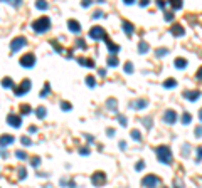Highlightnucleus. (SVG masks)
Returning <instances> with one entry per match:
<instances>
[{
    "label": "nucleus",
    "mask_w": 202,
    "mask_h": 188,
    "mask_svg": "<svg viewBox=\"0 0 202 188\" xmlns=\"http://www.w3.org/2000/svg\"><path fill=\"white\" fill-rule=\"evenodd\" d=\"M175 121H177V112H175V111H172V109L165 111V114H163V123H167V124H174Z\"/></svg>",
    "instance_id": "nucleus-9"
},
{
    "label": "nucleus",
    "mask_w": 202,
    "mask_h": 188,
    "mask_svg": "<svg viewBox=\"0 0 202 188\" xmlns=\"http://www.w3.org/2000/svg\"><path fill=\"white\" fill-rule=\"evenodd\" d=\"M197 163H200V148H197Z\"/></svg>",
    "instance_id": "nucleus-47"
},
{
    "label": "nucleus",
    "mask_w": 202,
    "mask_h": 188,
    "mask_svg": "<svg viewBox=\"0 0 202 188\" xmlns=\"http://www.w3.org/2000/svg\"><path fill=\"white\" fill-rule=\"evenodd\" d=\"M86 84H88L89 87H94V86H96V81H94V77H93V76H88V77H86Z\"/></svg>",
    "instance_id": "nucleus-27"
},
{
    "label": "nucleus",
    "mask_w": 202,
    "mask_h": 188,
    "mask_svg": "<svg viewBox=\"0 0 202 188\" xmlns=\"http://www.w3.org/2000/svg\"><path fill=\"white\" fill-rule=\"evenodd\" d=\"M78 62L83 64V66H88V67H93V66H94V62L91 59H78Z\"/></svg>",
    "instance_id": "nucleus-22"
},
{
    "label": "nucleus",
    "mask_w": 202,
    "mask_h": 188,
    "mask_svg": "<svg viewBox=\"0 0 202 188\" xmlns=\"http://www.w3.org/2000/svg\"><path fill=\"white\" fill-rule=\"evenodd\" d=\"M106 106L110 108V111H115V109H116V101H115V99H108Z\"/></svg>",
    "instance_id": "nucleus-25"
},
{
    "label": "nucleus",
    "mask_w": 202,
    "mask_h": 188,
    "mask_svg": "<svg viewBox=\"0 0 202 188\" xmlns=\"http://www.w3.org/2000/svg\"><path fill=\"white\" fill-rule=\"evenodd\" d=\"M131 138H133L135 141H140V140H142V136H140V131H138V129H133V131H131Z\"/></svg>",
    "instance_id": "nucleus-28"
},
{
    "label": "nucleus",
    "mask_w": 202,
    "mask_h": 188,
    "mask_svg": "<svg viewBox=\"0 0 202 188\" xmlns=\"http://www.w3.org/2000/svg\"><path fill=\"white\" fill-rule=\"evenodd\" d=\"M143 168H145V163H143V161H138V165L135 166V170H137V171H140V170H143Z\"/></svg>",
    "instance_id": "nucleus-40"
},
{
    "label": "nucleus",
    "mask_w": 202,
    "mask_h": 188,
    "mask_svg": "<svg viewBox=\"0 0 202 188\" xmlns=\"http://www.w3.org/2000/svg\"><path fill=\"white\" fill-rule=\"evenodd\" d=\"M35 116H37V118H40V119H42L44 116H46V108H42V106H40V108H37V109H35Z\"/></svg>",
    "instance_id": "nucleus-20"
},
{
    "label": "nucleus",
    "mask_w": 202,
    "mask_h": 188,
    "mask_svg": "<svg viewBox=\"0 0 202 188\" xmlns=\"http://www.w3.org/2000/svg\"><path fill=\"white\" fill-rule=\"evenodd\" d=\"M190 119H192V116L189 114V112H184V114H182V123L184 124H189V123H190Z\"/></svg>",
    "instance_id": "nucleus-26"
},
{
    "label": "nucleus",
    "mask_w": 202,
    "mask_h": 188,
    "mask_svg": "<svg viewBox=\"0 0 202 188\" xmlns=\"http://www.w3.org/2000/svg\"><path fill=\"white\" fill-rule=\"evenodd\" d=\"M143 123H145V126H147V128H152V123H150V118H145V119H143Z\"/></svg>",
    "instance_id": "nucleus-43"
},
{
    "label": "nucleus",
    "mask_w": 202,
    "mask_h": 188,
    "mask_svg": "<svg viewBox=\"0 0 202 188\" xmlns=\"http://www.w3.org/2000/svg\"><path fill=\"white\" fill-rule=\"evenodd\" d=\"M29 89H31V81H29V79H24V81L20 82V86L15 87V96H24L26 93H29Z\"/></svg>",
    "instance_id": "nucleus-6"
},
{
    "label": "nucleus",
    "mask_w": 202,
    "mask_h": 188,
    "mask_svg": "<svg viewBox=\"0 0 202 188\" xmlns=\"http://www.w3.org/2000/svg\"><path fill=\"white\" fill-rule=\"evenodd\" d=\"M61 108H63L64 111H69V109H71V104L66 103V101H63V103H61Z\"/></svg>",
    "instance_id": "nucleus-36"
},
{
    "label": "nucleus",
    "mask_w": 202,
    "mask_h": 188,
    "mask_svg": "<svg viewBox=\"0 0 202 188\" xmlns=\"http://www.w3.org/2000/svg\"><path fill=\"white\" fill-rule=\"evenodd\" d=\"M155 54H157V56H158V57H163V56H165V54H168V49H157V51H155Z\"/></svg>",
    "instance_id": "nucleus-30"
},
{
    "label": "nucleus",
    "mask_w": 202,
    "mask_h": 188,
    "mask_svg": "<svg viewBox=\"0 0 202 188\" xmlns=\"http://www.w3.org/2000/svg\"><path fill=\"white\" fill-rule=\"evenodd\" d=\"M46 188H51V186H46Z\"/></svg>",
    "instance_id": "nucleus-51"
},
{
    "label": "nucleus",
    "mask_w": 202,
    "mask_h": 188,
    "mask_svg": "<svg viewBox=\"0 0 202 188\" xmlns=\"http://www.w3.org/2000/svg\"><path fill=\"white\" fill-rule=\"evenodd\" d=\"M20 109H22V114H29V112H31V106H27V104H24V106L20 108Z\"/></svg>",
    "instance_id": "nucleus-35"
},
{
    "label": "nucleus",
    "mask_w": 202,
    "mask_h": 188,
    "mask_svg": "<svg viewBox=\"0 0 202 188\" xmlns=\"http://www.w3.org/2000/svg\"><path fill=\"white\" fill-rule=\"evenodd\" d=\"M2 86L5 87V89H12V87H14V81H12L10 77H3L2 79Z\"/></svg>",
    "instance_id": "nucleus-16"
},
{
    "label": "nucleus",
    "mask_w": 202,
    "mask_h": 188,
    "mask_svg": "<svg viewBox=\"0 0 202 188\" xmlns=\"http://www.w3.org/2000/svg\"><path fill=\"white\" fill-rule=\"evenodd\" d=\"M170 5L174 7V9H182V2H172Z\"/></svg>",
    "instance_id": "nucleus-41"
},
{
    "label": "nucleus",
    "mask_w": 202,
    "mask_h": 188,
    "mask_svg": "<svg viewBox=\"0 0 202 188\" xmlns=\"http://www.w3.org/2000/svg\"><path fill=\"white\" fill-rule=\"evenodd\" d=\"M98 74H100L101 77H105V76H106V71H105V69H100V71H98Z\"/></svg>",
    "instance_id": "nucleus-45"
},
{
    "label": "nucleus",
    "mask_w": 202,
    "mask_h": 188,
    "mask_svg": "<svg viewBox=\"0 0 202 188\" xmlns=\"http://www.w3.org/2000/svg\"><path fill=\"white\" fill-rule=\"evenodd\" d=\"M184 96L189 99V101H197L200 93H199V91H187V93H184Z\"/></svg>",
    "instance_id": "nucleus-13"
},
{
    "label": "nucleus",
    "mask_w": 202,
    "mask_h": 188,
    "mask_svg": "<svg viewBox=\"0 0 202 188\" xmlns=\"http://www.w3.org/2000/svg\"><path fill=\"white\" fill-rule=\"evenodd\" d=\"M118 121L121 123V126H126V118L123 114H118Z\"/></svg>",
    "instance_id": "nucleus-37"
},
{
    "label": "nucleus",
    "mask_w": 202,
    "mask_h": 188,
    "mask_svg": "<svg viewBox=\"0 0 202 188\" xmlns=\"http://www.w3.org/2000/svg\"><path fill=\"white\" fill-rule=\"evenodd\" d=\"M195 135H197V138H200V126L195 129Z\"/></svg>",
    "instance_id": "nucleus-50"
},
{
    "label": "nucleus",
    "mask_w": 202,
    "mask_h": 188,
    "mask_svg": "<svg viewBox=\"0 0 202 188\" xmlns=\"http://www.w3.org/2000/svg\"><path fill=\"white\" fill-rule=\"evenodd\" d=\"M163 86H165V87H170V89H172V87L177 86V81H175V79H167V81L163 82Z\"/></svg>",
    "instance_id": "nucleus-24"
},
{
    "label": "nucleus",
    "mask_w": 202,
    "mask_h": 188,
    "mask_svg": "<svg viewBox=\"0 0 202 188\" xmlns=\"http://www.w3.org/2000/svg\"><path fill=\"white\" fill-rule=\"evenodd\" d=\"M7 121H9V124L14 126V128H20V124H22V118L17 116V114H9L7 116Z\"/></svg>",
    "instance_id": "nucleus-10"
},
{
    "label": "nucleus",
    "mask_w": 202,
    "mask_h": 188,
    "mask_svg": "<svg viewBox=\"0 0 202 188\" xmlns=\"http://www.w3.org/2000/svg\"><path fill=\"white\" fill-rule=\"evenodd\" d=\"M89 37H91V39H105V37H106V34H105V29L100 27V25L93 27L91 30H89Z\"/></svg>",
    "instance_id": "nucleus-8"
},
{
    "label": "nucleus",
    "mask_w": 202,
    "mask_h": 188,
    "mask_svg": "<svg viewBox=\"0 0 202 188\" xmlns=\"http://www.w3.org/2000/svg\"><path fill=\"white\" fill-rule=\"evenodd\" d=\"M29 131H31V133H37V128L35 126H31V128H29Z\"/></svg>",
    "instance_id": "nucleus-48"
},
{
    "label": "nucleus",
    "mask_w": 202,
    "mask_h": 188,
    "mask_svg": "<svg viewBox=\"0 0 202 188\" xmlns=\"http://www.w3.org/2000/svg\"><path fill=\"white\" fill-rule=\"evenodd\" d=\"M106 45H108V49H110L111 52H118V51H120V45H116V44H111L108 39H106Z\"/></svg>",
    "instance_id": "nucleus-21"
},
{
    "label": "nucleus",
    "mask_w": 202,
    "mask_h": 188,
    "mask_svg": "<svg viewBox=\"0 0 202 188\" xmlns=\"http://www.w3.org/2000/svg\"><path fill=\"white\" fill-rule=\"evenodd\" d=\"M185 66H187V61H185V59H182V57L175 59V67H177V69H184Z\"/></svg>",
    "instance_id": "nucleus-18"
},
{
    "label": "nucleus",
    "mask_w": 202,
    "mask_h": 188,
    "mask_svg": "<svg viewBox=\"0 0 202 188\" xmlns=\"http://www.w3.org/2000/svg\"><path fill=\"white\" fill-rule=\"evenodd\" d=\"M49 27H51V20H49L47 17H40L32 22V29L37 32V34H42V32L49 30Z\"/></svg>",
    "instance_id": "nucleus-2"
},
{
    "label": "nucleus",
    "mask_w": 202,
    "mask_h": 188,
    "mask_svg": "<svg viewBox=\"0 0 202 188\" xmlns=\"http://www.w3.org/2000/svg\"><path fill=\"white\" fill-rule=\"evenodd\" d=\"M34 64H35V57H34V54H26V56H22L20 57V66L22 67H34Z\"/></svg>",
    "instance_id": "nucleus-4"
},
{
    "label": "nucleus",
    "mask_w": 202,
    "mask_h": 188,
    "mask_svg": "<svg viewBox=\"0 0 202 188\" xmlns=\"http://www.w3.org/2000/svg\"><path fill=\"white\" fill-rule=\"evenodd\" d=\"M15 156L20 158V160H26V158H27V154H26V151H17V153H15Z\"/></svg>",
    "instance_id": "nucleus-38"
},
{
    "label": "nucleus",
    "mask_w": 202,
    "mask_h": 188,
    "mask_svg": "<svg viewBox=\"0 0 202 188\" xmlns=\"http://www.w3.org/2000/svg\"><path fill=\"white\" fill-rule=\"evenodd\" d=\"M123 30H125V34L131 37L133 35V24H130V22H123Z\"/></svg>",
    "instance_id": "nucleus-15"
},
{
    "label": "nucleus",
    "mask_w": 202,
    "mask_h": 188,
    "mask_svg": "<svg viewBox=\"0 0 202 188\" xmlns=\"http://www.w3.org/2000/svg\"><path fill=\"white\" fill-rule=\"evenodd\" d=\"M31 165L34 166V168H37V166L40 165V158H37V156H35V158H32V163H31Z\"/></svg>",
    "instance_id": "nucleus-34"
},
{
    "label": "nucleus",
    "mask_w": 202,
    "mask_h": 188,
    "mask_svg": "<svg viewBox=\"0 0 202 188\" xmlns=\"http://www.w3.org/2000/svg\"><path fill=\"white\" fill-rule=\"evenodd\" d=\"M26 44H27L26 37H17V39H14V40H12V44H10L12 52H17V51H20V49H22Z\"/></svg>",
    "instance_id": "nucleus-7"
},
{
    "label": "nucleus",
    "mask_w": 202,
    "mask_h": 188,
    "mask_svg": "<svg viewBox=\"0 0 202 188\" xmlns=\"http://www.w3.org/2000/svg\"><path fill=\"white\" fill-rule=\"evenodd\" d=\"M19 178H20V180L26 178V170H24V168H20V170H19Z\"/></svg>",
    "instance_id": "nucleus-42"
},
{
    "label": "nucleus",
    "mask_w": 202,
    "mask_h": 188,
    "mask_svg": "<svg viewBox=\"0 0 202 188\" xmlns=\"http://www.w3.org/2000/svg\"><path fill=\"white\" fill-rule=\"evenodd\" d=\"M49 91H51V87H49V84H46V86H44V89H42V93H40V98H47Z\"/></svg>",
    "instance_id": "nucleus-32"
},
{
    "label": "nucleus",
    "mask_w": 202,
    "mask_h": 188,
    "mask_svg": "<svg viewBox=\"0 0 202 188\" xmlns=\"http://www.w3.org/2000/svg\"><path fill=\"white\" fill-rule=\"evenodd\" d=\"M68 27H69V30L71 32H74V34H79L81 32V25H79V22H78V20H69L68 22Z\"/></svg>",
    "instance_id": "nucleus-11"
},
{
    "label": "nucleus",
    "mask_w": 202,
    "mask_h": 188,
    "mask_svg": "<svg viewBox=\"0 0 202 188\" xmlns=\"http://www.w3.org/2000/svg\"><path fill=\"white\" fill-rule=\"evenodd\" d=\"M118 57L116 56H110L108 57V66H110V67H116V66H118Z\"/></svg>",
    "instance_id": "nucleus-19"
},
{
    "label": "nucleus",
    "mask_w": 202,
    "mask_h": 188,
    "mask_svg": "<svg viewBox=\"0 0 202 188\" xmlns=\"http://www.w3.org/2000/svg\"><path fill=\"white\" fill-rule=\"evenodd\" d=\"M157 153V158H158L160 163H163V165H168V163L172 161V151L168 146H158V148L155 149Z\"/></svg>",
    "instance_id": "nucleus-1"
},
{
    "label": "nucleus",
    "mask_w": 202,
    "mask_h": 188,
    "mask_svg": "<svg viewBox=\"0 0 202 188\" xmlns=\"http://www.w3.org/2000/svg\"><path fill=\"white\" fill-rule=\"evenodd\" d=\"M15 141V138L12 136V135H3V136H0V146H9L12 144Z\"/></svg>",
    "instance_id": "nucleus-12"
},
{
    "label": "nucleus",
    "mask_w": 202,
    "mask_h": 188,
    "mask_svg": "<svg viewBox=\"0 0 202 188\" xmlns=\"http://www.w3.org/2000/svg\"><path fill=\"white\" fill-rule=\"evenodd\" d=\"M125 72H126V74H131V72H133V64H131V62H126V64H125Z\"/></svg>",
    "instance_id": "nucleus-31"
},
{
    "label": "nucleus",
    "mask_w": 202,
    "mask_h": 188,
    "mask_svg": "<svg viewBox=\"0 0 202 188\" xmlns=\"http://www.w3.org/2000/svg\"><path fill=\"white\" fill-rule=\"evenodd\" d=\"M86 153L89 154V149H88V148H83V149H81V154H86Z\"/></svg>",
    "instance_id": "nucleus-49"
},
{
    "label": "nucleus",
    "mask_w": 202,
    "mask_h": 188,
    "mask_svg": "<svg viewBox=\"0 0 202 188\" xmlns=\"http://www.w3.org/2000/svg\"><path fill=\"white\" fill-rule=\"evenodd\" d=\"M160 183V178L155 177V175H148V177H145L142 180V185L145 188H157Z\"/></svg>",
    "instance_id": "nucleus-3"
},
{
    "label": "nucleus",
    "mask_w": 202,
    "mask_h": 188,
    "mask_svg": "<svg viewBox=\"0 0 202 188\" xmlns=\"http://www.w3.org/2000/svg\"><path fill=\"white\" fill-rule=\"evenodd\" d=\"M35 7H37L39 10H47V2H37Z\"/></svg>",
    "instance_id": "nucleus-29"
},
{
    "label": "nucleus",
    "mask_w": 202,
    "mask_h": 188,
    "mask_svg": "<svg viewBox=\"0 0 202 188\" xmlns=\"http://www.w3.org/2000/svg\"><path fill=\"white\" fill-rule=\"evenodd\" d=\"M93 17H94V19H100V17H103V14H101V12H94Z\"/></svg>",
    "instance_id": "nucleus-46"
},
{
    "label": "nucleus",
    "mask_w": 202,
    "mask_h": 188,
    "mask_svg": "<svg viewBox=\"0 0 202 188\" xmlns=\"http://www.w3.org/2000/svg\"><path fill=\"white\" fill-rule=\"evenodd\" d=\"M165 20H174V14H172V12H168V14L165 15Z\"/></svg>",
    "instance_id": "nucleus-44"
},
{
    "label": "nucleus",
    "mask_w": 202,
    "mask_h": 188,
    "mask_svg": "<svg viewBox=\"0 0 202 188\" xmlns=\"http://www.w3.org/2000/svg\"><path fill=\"white\" fill-rule=\"evenodd\" d=\"M147 104H148L147 99H138V101H135L133 104H131V106L137 108V109H142V108H145V106H147Z\"/></svg>",
    "instance_id": "nucleus-17"
},
{
    "label": "nucleus",
    "mask_w": 202,
    "mask_h": 188,
    "mask_svg": "<svg viewBox=\"0 0 202 188\" xmlns=\"http://www.w3.org/2000/svg\"><path fill=\"white\" fill-rule=\"evenodd\" d=\"M138 52H142V54L148 52V44L147 42H140L138 44Z\"/></svg>",
    "instance_id": "nucleus-23"
},
{
    "label": "nucleus",
    "mask_w": 202,
    "mask_h": 188,
    "mask_svg": "<svg viewBox=\"0 0 202 188\" xmlns=\"http://www.w3.org/2000/svg\"><path fill=\"white\" fill-rule=\"evenodd\" d=\"M76 42H78V47H81V49H86V44H84V40H83V39H78Z\"/></svg>",
    "instance_id": "nucleus-39"
},
{
    "label": "nucleus",
    "mask_w": 202,
    "mask_h": 188,
    "mask_svg": "<svg viewBox=\"0 0 202 188\" xmlns=\"http://www.w3.org/2000/svg\"><path fill=\"white\" fill-rule=\"evenodd\" d=\"M170 34H172V35H175V37L184 35V29H182V25H174V27L170 29Z\"/></svg>",
    "instance_id": "nucleus-14"
},
{
    "label": "nucleus",
    "mask_w": 202,
    "mask_h": 188,
    "mask_svg": "<svg viewBox=\"0 0 202 188\" xmlns=\"http://www.w3.org/2000/svg\"><path fill=\"white\" fill-rule=\"evenodd\" d=\"M91 181H93L94 186H103L106 183V175L103 173V171H96L91 177Z\"/></svg>",
    "instance_id": "nucleus-5"
},
{
    "label": "nucleus",
    "mask_w": 202,
    "mask_h": 188,
    "mask_svg": "<svg viewBox=\"0 0 202 188\" xmlns=\"http://www.w3.org/2000/svg\"><path fill=\"white\" fill-rule=\"evenodd\" d=\"M20 141H22V144H26V146H31L32 144L31 138H27V136H22V138H20Z\"/></svg>",
    "instance_id": "nucleus-33"
}]
</instances>
